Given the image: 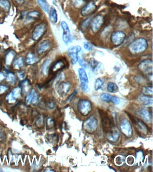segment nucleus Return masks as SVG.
Returning a JSON list of instances; mask_svg holds the SVG:
<instances>
[{"instance_id":"1","label":"nucleus","mask_w":153,"mask_h":172,"mask_svg":"<svg viewBox=\"0 0 153 172\" xmlns=\"http://www.w3.org/2000/svg\"><path fill=\"white\" fill-rule=\"evenodd\" d=\"M148 42L143 38H139L132 42L128 47L130 52L133 54H140L146 51Z\"/></svg>"},{"instance_id":"2","label":"nucleus","mask_w":153,"mask_h":172,"mask_svg":"<svg viewBox=\"0 0 153 172\" xmlns=\"http://www.w3.org/2000/svg\"><path fill=\"white\" fill-rule=\"evenodd\" d=\"M77 109L83 116H87L92 110L91 102L87 100H81L78 103Z\"/></svg>"},{"instance_id":"3","label":"nucleus","mask_w":153,"mask_h":172,"mask_svg":"<svg viewBox=\"0 0 153 172\" xmlns=\"http://www.w3.org/2000/svg\"><path fill=\"white\" fill-rule=\"evenodd\" d=\"M47 30V25L45 23H40L35 27L32 34V39L38 41L43 37Z\"/></svg>"},{"instance_id":"4","label":"nucleus","mask_w":153,"mask_h":172,"mask_svg":"<svg viewBox=\"0 0 153 172\" xmlns=\"http://www.w3.org/2000/svg\"><path fill=\"white\" fill-rule=\"evenodd\" d=\"M98 126V120L93 116H91L84 122L83 127L86 132L92 133L96 131Z\"/></svg>"},{"instance_id":"5","label":"nucleus","mask_w":153,"mask_h":172,"mask_svg":"<svg viewBox=\"0 0 153 172\" xmlns=\"http://www.w3.org/2000/svg\"><path fill=\"white\" fill-rule=\"evenodd\" d=\"M126 34L121 31H113L110 35V40L114 46H119L125 41Z\"/></svg>"},{"instance_id":"6","label":"nucleus","mask_w":153,"mask_h":172,"mask_svg":"<svg viewBox=\"0 0 153 172\" xmlns=\"http://www.w3.org/2000/svg\"><path fill=\"white\" fill-rule=\"evenodd\" d=\"M104 20L103 17L101 15H96L94 18L92 19L90 26L91 27V30L93 33H97L101 29Z\"/></svg>"},{"instance_id":"7","label":"nucleus","mask_w":153,"mask_h":172,"mask_svg":"<svg viewBox=\"0 0 153 172\" xmlns=\"http://www.w3.org/2000/svg\"><path fill=\"white\" fill-rule=\"evenodd\" d=\"M81 47L79 46H73L69 48L68 54L73 65H75L78 62L79 53L81 51Z\"/></svg>"},{"instance_id":"8","label":"nucleus","mask_w":153,"mask_h":172,"mask_svg":"<svg viewBox=\"0 0 153 172\" xmlns=\"http://www.w3.org/2000/svg\"><path fill=\"white\" fill-rule=\"evenodd\" d=\"M120 129L122 133L126 137L130 138L132 136V127L130 123L127 119H124L121 121Z\"/></svg>"},{"instance_id":"9","label":"nucleus","mask_w":153,"mask_h":172,"mask_svg":"<svg viewBox=\"0 0 153 172\" xmlns=\"http://www.w3.org/2000/svg\"><path fill=\"white\" fill-rule=\"evenodd\" d=\"M138 67L140 71L145 74H150V73H152V60L149 59L143 60L139 64Z\"/></svg>"},{"instance_id":"10","label":"nucleus","mask_w":153,"mask_h":172,"mask_svg":"<svg viewBox=\"0 0 153 172\" xmlns=\"http://www.w3.org/2000/svg\"><path fill=\"white\" fill-rule=\"evenodd\" d=\"M97 6L93 2H89L82 8L81 14L84 17L89 16L95 12Z\"/></svg>"},{"instance_id":"11","label":"nucleus","mask_w":153,"mask_h":172,"mask_svg":"<svg viewBox=\"0 0 153 172\" xmlns=\"http://www.w3.org/2000/svg\"><path fill=\"white\" fill-rule=\"evenodd\" d=\"M61 27L63 31L62 40L66 44H68L71 40V32L68 24L65 21H62Z\"/></svg>"},{"instance_id":"12","label":"nucleus","mask_w":153,"mask_h":172,"mask_svg":"<svg viewBox=\"0 0 153 172\" xmlns=\"http://www.w3.org/2000/svg\"><path fill=\"white\" fill-rule=\"evenodd\" d=\"M50 48V42L49 40H44L37 46L36 49V53L39 55L42 54L49 50Z\"/></svg>"},{"instance_id":"13","label":"nucleus","mask_w":153,"mask_h":172,"mask_svg":"<svg viewBox=\"0 0 153 172\" xmlns=\"http://www.w3.org/2000/svg\"><path fill=\"white\" fill-rule=\"evenodd\" d=\"M131 117V118L130 117V119L132 121V123L134 124L136 126L137 128L143 133H147L148 128L147 125L145 124V123H143L140 119L135 118V117H132V116Z\"/></svg>"},{"instance_id":"14","label":"nucleus","mask_w":153,"mask_h":172,"mask_svg":"<svg viewBox=\"0 0 153 172\" xmlns=\"http://www.w3.org/2000/svg\"><path fill=\"white\" fill-rule=\"evenodd\" d=\"M71 88V84L70 82H62L58 85V91L62 96H65L70 91Z\"/></svg>"},{"instance_id":"15","label":"nucleus","mask_w":153,"mask_h":172,"mask_svg":"<svg viewBox=\"0 0 153 172\" xmlns=\"http://www.w3.org/2000/svg\"><path fill=\"white\" fill-rule=\"evenodd\" d=\"M139 116L147 123H150L151 121L152 116L150 112L145 108H140L137 111Z\"/></svg>"},{"instance_id":"16","label":"nucleus","mask_w":153,"mask_h":172,"mask_svg":"<svg viewBox=\"0 0 153 172\" xmlns=\"http://www.w3.org/2000/svg\"><path fill=\"white\" fill-rule=\"evenodd\" d=\"M16 53L13 50H11L6 54L5 57V64L6 66H9L13 63L16 57Z\"/></svg>"},{"instance_id":"17","label":"nucleus","mask_w":153,"mask_h":172,"mask_svg":"<svg viewBox=\"0 0 153 172\" xmlns=\"http://www.w3.org/2000/svg\"><path fill=\"white\" fill-rule=\"evenodd\" d=\"M79 76L80 83H85L88 84V79L87 76L86 71L83 68H80L78 70Z\"/></svg>"},{"instance_id":"18","label":"nucleus","mask_w":153,"mask_h":172,"mask_svg":"<svg viewBox=\"0 0 153 172\" xmlns=\"http://www.w3.org/2000/svg\"><path fill=\"white\" fill-rule=\"evenodd\" d=\"M38 57L32 53H29L27 54L26 57V62L28 65H33L38 61Z\"/></svg>"},{"instance_id":"19","label":"nucleus","mask_w":153,"mask_h":172,"mask_svg":"<svg viewBox=\"0 0 153 172\" xmlns=\"http://www.w3.org/2000/svg\"><path fill=\"white\" fill-rule=\"evenodd\" d=\"M51 63V60L50 59H47L44 61L41 66V73L44 76L47 75L49 73L50 65Z\"/></svg>"},{"instance_id":"20","label":"nucleus","mask_w":153,"mask_h":172,"mask_svg":"<svg viewBox=\"0 0 153 172\" xmlns=\"http://www.w3.org/2000/svg\"><path fill=\"white\" fill-rule=\"evenodd\" d=\"M49 18L50 20L54 24L57 23L58 20L57 12L54 7H51L49 10Z\"/></svg>"},{"instance_id":"21","label":"nucleus","mask_w":153,"mask_h":172,"mask_svg":"<svg viewBox=\"0 0 153 172\" xmlns=\"http://www.w3.org/2000/svg\"><path fill=\"white\" fill-rule=\"evenodd\" d=\"M13 67L15 70H20L24 65V57H20L13 60Z\"/></svg>"},{"instance_id":"22","label":"nucleus","mask_w":153,"mask_h":172,"mask_svg":"<svg viewBox=\"0 0 153 172\" xmlns=\"http://www.w3.org/2000/svg\"><path fill=\"white\" fill-rule=\"evenodd\" d=\"M65 65V63L63 60H58L53 66L52 68V71L53 73L56 72L61 69H63Z\"/></svg>"},{"instance_id":"23","label":"nucleus","mask_w":153,"mask_h":172,"mask_svg":"<svg viewBox=\"0 0 153 172\" xmlns=\"http://www.w3.org/2000/svg\"><path fill=\"white\" fill-rule=\"evenodd\" d=\"M11 5L9 0H0V8L4 11L8 12L10 9Z\"/></svg>"},{"instance_id":"24","label":"nucleus","mask_w":153,"mask_h":172,"mask_svg":"<svg viewBox=\"0 0 153 172\" xmlns=\"http://www.w3.org/2000/svg\"><path fill=\"white\" fill-rule=\"evenodd\" d=\"M40 17V12L36 10L30 11L27 14V17L28 19L30 20H36L39 19Z\"/></svg>"},{"instance_id":"25","label":"nucleus","mask_w":153,"mask_h":172,"mask_svg":"<svg viewBox=\"0 0 153 172\" xmlns=\"http://www.w3.org/2000/svg\"><path fill=\"white\" fill-rule=\"evenodd\" d=\"M140 101L144 105H148L152 104V97H148V96H143L140 97Z\"/></svg>"},{"instance_id":"26","label":"nucleus","mask_w":153,"mask_h":172,"mask_svg":"<svg viewBox=\"0 0 153 172\" xmlns=\"http://www.w3.org/2000/svg\"><path fill=\"white\" fill-rule=\"evenodd\" d=\"M30 88V85L29 82L28 80H25L22 83V88H21V93L24 94H26L29 91Z\"/></svg>"},{"instance_id":"27","label":"nucleus","mask_w":153,"mask_h":172,"mask_svg":"<svg viewBox=\"0 0 153 172\" xmlns=\"http://www.w3.org/2000/svg\"><path fill=\"white\" fill-rule=\"evenodd\" d=\"M107 89L110 93H115L118 90V87L115 83L113 82H109L107 85Z\"/></svg>"},{"instance_id":"28","label":"nucleus","mask_w":153,"mask_h":172,"mask_svg":"<svg viewBox=\"0 0 153 172\" xmlns=\"http://www.w3.org/2000/svg\"><path fill=\"white\" fill-rule=\"evenodd\" d=\"M37 2L41 7V8L46 12L49 11V5L47 3V0H37Z\"/></svg>"},{"instance_id":"29","label":"nucleus","mask_w":153,"mask_h":172,"mask_svg":"<svg viewBox=\"0 0 153 172\" xmlns=\"http://www.w3.org/2000/svg\"><path fill=\"white\" fill-rule=\"evenodd\" d=\"M6 79L7 82L12 85L15 84L17 81L16 76L13 73H9L8 74Z\"/></svg>"},{"instance_id":"30","label":"nucleus","mask_w":153,"mask_h":172,"mask_svg":"<svg viewBox=\"0 0 153 172\" xmlns=\"http://www.w3.org/2000/svg\"><path fill=\"white\" fill-rule=\"evenodd\" d=\"M113 97V96H111L110 94L104 93L101 95L100 98L102 100V101H103L109 102H111V101H112Z\"/></svg>"},{"instance_id":"31","label":"nucleus","mask_w":153,"mask_h":172,"mask_svg":"<svg viewBox=\"0 0 153 172\" xmlns=\"http://www.w3.org/2000/svg\"><path fill=\"white\" fill-rule=\"evenodd\" d=\"M78 61L80 66H81L83 68H87L88 66V62L84 59V58L82 56L79 55Z\"/></svg>"},{"instance_id":"32","label":"nucleus","mask_w":153,"mask_h":172,"mask_svg":"<svg viewBox=\"0 0 153 172\" xmlns=\"http://www.w3.org/2000/svg\"><path fill=\"white\" fill-rule=\"evenodd\" d=\"M11 93L15 99L17 100L20 97L21 94V89L20 87H16L11 91Z\"/></svg>"},{"instance_id":"33","label":"nucleus","mask_w":153,"mask_h":172,"mask_svg":"<svg viewBox=\"0 0 153 172\" xmlns=\"http://www.w3.org/2000/svg\"><path fill=\"white\" fill-rule=\"evenodd\" d=\"M46 124H47V128L48 129H51L54 126V121L51 117H49L47 119Z\"/></svg>"},{"instance_id":"34","label":"nucleus","mask_w":153,"mask_h":172,"mask_svg":"<svg viewBox=\"0 0 153 172\" xmlns=\"http://www.w3.org/2000/svg\"><path fill=\"white\" fill-rule=\"evenodd\" d=\"M35 124L36 126L39 128H41L44 125V119L42 115L39 116L36 120Z\"/></svg>"},{"instance_id":"35","label":"nucleus","mask_w":153,"mask_h":172,"mask_svg":"<svg viewBox=\"0 0 153 172\" xmlns=\"http://www.w3.org/2000/svg\"><path fill=\"white\" fill-rule=\"evenodd\" d=\"M89 64L93 70H96L99 64V62L94 58L92 57L89 60Z\"/></svg>"},{"instance_id":"36","label":"nucleus","mask_w":153,"mask_h":172,"mask_svg":"<svg viewBox=\"0 0 153 172\" xmlns=\"http://www.w3.org/2000/svg\"><path fill=\"white\" fill-rule=\"evenodd\" d=\"M92 19L91 18H88L84 20L81 24L82 28L83 30H86L90 26Z\"/></svg>"},{"instance_id":"37","label":"nucleus","mask_w":153,"mask_h":172,"mask_svg":"<svg viewBox=\"0 0 153 172\" xmlns=\"http://www.w3.org/2000/svg\"><path fill=\"white\" fill-rule=\"evenodd\" d=\"M103 84V81L100 79H98L95 81V83H94V88H95V90L97 91L99 90L102 88Z\"/></svg>"},{"instance_id":"38","label":"nucleus","mask_w":153,"mask_h":172,"mask_svg":"<svg viewBox=\"0 0 153 172\" xmlns=\"http://www.w3.org/2000/svg\"><path fill=\"white\" fill-rule=\"evenodd\" d=\"M142 92L146 95H152V87L144 86L142 89Z\"/></svg>"},{"instance_id":"39","label":"nucleus","mask_w":153,"mask_h":172,"mask_svg":"<svg viewBox=\"0 0 153 172\" xmlns=\"http://www.w3.org/2000/svg\"><path fill=\"white\" fill-rule=\"evenodd\" d=\"M83 45L84 48L88 51H91L93 50V46L92 44L88 41L84 42Z\"/></svg>"},{"instance_id":"40","label":"nucleus","mask_w":153,"mask_h":172,"mask_svg":"<svg viewBox=\"0 0 153 172\" xmlns=\"http://www.w3.org/2000/svg\"><path fill=\"white\" fill-rule=\"evenodd\" d=\"M38 101H39V96H38L36 92H35L34 94L33 97H32V99L31 101L30 104L34 105V104H36L37 103Z\"/></svg>"},{"instance_id":"41","label":"nucleus","mask_w":153,"mask_h":172,"mask_svg":"<svg viewBox=\"0 0 153 172\" xmlns=\"http://www.w3.org/2000/svg\"><path fill=\"white\" fill-rule=\"evenodd\" d=\"M6 98L8 103L10 104L13 103L15 102L16 101V100L15 99L14 97H13L11 92L8 94L7 96H6Z\"/></svg>"},{"instance_id":"42","label":"nucleus","mask_w":153,"mask_h":172,"mask_svg":"<svg viewBox=\"0 0 153 172\" xmlns=\"http://www.w3.org/2000/svg\"><path fill=\"white\" fill-rule=\"evenodd\" d=\"M73 4L76 8H80L83 4L84 0H73Z\"/></svg>"},{"instance_id":"43","label":"nucleus","mask_w":153,"mask_h":172,"mask_svg":"<svg viewBox=\"0 0 153 172\" xmlns=\"http://www.w3.org/2000/svg\"><path fill=\"white\" fill-rule=\"evenodd\" d=\"M6 135L4 131L0 128V142L4 143L6 140Z\"/></svg>"},{"instance_id":"44","label":"nucleus","mask_w":153,"mask_h":172,"mask_svg":"<svg viewBox=\"0 0 153 172\" xmlns=\"http://www.w3.org/2000/svg\"><path fill=\"white\" fill-rule=\"evenodd\" d=\"M55 105L56 103L54 100H50L48 102V104H47V107L50 110L53 109L55 107Z\"/></svg>"},{"instance_id":"45","label":"nucleus","mask_w":153,"mask_h":172,"mask_svg":"<svg viewBox=\"0 0 153 172\" xmlns=\"http://www.w3.org/2000/svg\"><path fill=\"white\" fill-rule=\"evenodd\" d=\"M8 89V86H6V85H0V94H2L4 93H6Z\"/></svg>"},{"instance_id":"46","label":"nucleus","mask_w":153,"mask_h":172,"mask_svg":"<svg viewBox=\"0 0 153 172\" xmlns=\"http://www.w3.org/2000/svg\"><path fill=\"white\" fill-rule=\"evenodd\" d=\"M111 102H112L114 104H118L120 103V99L117 97H113Z\"/></svg>"},{"instance_id":"47","label":"nucleus","mask_w":153,"mask_h":172,"mask_svg":"<svg viewBox=\"0 0 153 172\" xmlns=\"http://www.w3.org/2000/svg\"><path fill=\"white\" fill-rule=\"evenodd\" d=\"M80 87L83 91H86L88 88V84L85 83H80Z\"/></svg>"},{"instance_id":"48","label":"nucleus","mask_w":153,"mask_h":172,"mask_svg":"<svg viewBox=\"0 0 153 172\" xmlns=\"http://www.w3.org/2000/svg\"><path fill=\"white\" fill-rule=\"evenodd\" d=\"M77 93V91L76 90H75V91H74L73 93H72V94L67 98V101H71L72 99L73 98L74 96Z\"/></svg>"},{"instance_id":"49","label":"nucleus","mask_w":153,"mask_h":172,"mask_svg":"<svg viewBox=\"0 0 153 172\" xmlns=\"http://www.w3.org/2000/svg\"><path fill=\"white\" fill-rule=\"evenodd\" d=\"M18 76L20 79H23L25 76V73L24 71H21L18 73Z\"/></svg>"},{"instance_id":"50","label":"nucleus","mask_w":153,"mask_h":172,"mask_svg":"<svg viewBox=\"0 0 153 172\" xmlns=\"http://www.w3.org/2000/svg\"><path fill=\"white\" fill-rule=\"evenodd\" d=\"M6 76L3 73L0 72V82L5 79Z\"/></svg>"},{"instance_id":"51","label":"nucleus","mask_w":153,"mask_h":172,"mask_svg":"<svg viewBox=\"0 0 153 172\" xmlns=\"http://www.w3.org/2000/svg\"><path fill=\"white\" fill-rule=\"evenodd\" d=\"M14 1L18 3L22 4L24 3L25 2L26 0H14Z\"/></svg>"},{"instance_id":"52","label":"nucleus","mask_w":153,"mask_h":172,"mask_svg":"<svg viewBox=\"0 0 153 172\" xmlns=\"http://www.w3.org/2000/svg\"><path fill=\"white\" fill-rule=\"evenodd\" d=\"M1 63H0V69H1Z\"/></svg>"}]
</instances>
